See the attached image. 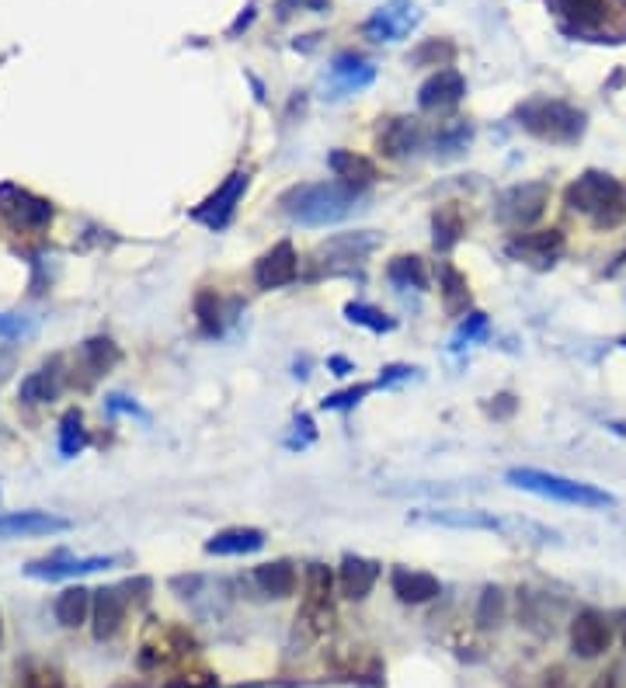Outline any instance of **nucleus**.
I'll list each match as a JSON object with an SVG mask.
<instances>
[{"label": "nucleus", "mask_w": 626, "mask_h": 688, "mask_svg": "<svg viewBox=\"0 0 626 688\" xmlns=\"http://www.w3.org/2000/svg\"><path fill=\"white\" fill-rule=\"evenodd\" d=\"M414 525H439V529H470V532H498L505 539H526V543H560V536L547 525L519 515H494V511H470V508H428L411 511Z\"/></svg>", "instance_id": "f257e3e1"}, {"label": "nucleus", "mask_w": 626, "mask_h": 688, "mask_svg": "<svg viewBox=\"0 0 626 688\" xmlns=\"http://www.w3.org/2000/svg\"><path fill=\"white\" fill-rule=\"evenodd\" d=\"M560 28L585 42L626 39V0H547Z\"/></svg>", "instance_id": "f03ea898"}, {"label": "nucleus", "mask_w": 626, "mask_h": 688, "mask_svg": "<svg viewBox=\"0 0 626 688\" xmlns=\"http://www.w3.org/2000/svg\"><path fill=\"white\" fill-rule=\"evenodd\" d=\"M359 202V192H352L341 181H317V185H296L282 195V212L300 226H331L341 223Z\"/></svg>", "instance_id": "7ed1b4c3"}, {"label": "nucleus", "mask_w": 626, "mask_h": 688, "mask_svg": "<svg viewBox=\"0 0 626 688\" xmlns=\"http://www.w3.org/2000/svg\"><path fill=\"white\" fill-rule=\"evenodd\" d=\"M505 480L512 483L515 490H526V494L547 497V501H560V504H574V508H613L616 497L609 490L595 487V483H581L571 477H560V473H547V470H529V466H515V470L505 473Z\"/></svg>", "instance_id": "20e7f679"}, {"label": "nucleus", "mask_w": 626, "mask_h": 688, "mask_svg": "<svg viewBox=\"0 0 626 688\" xmlns=\"http://www.w3.org/2000/svg\"><path fill=\"white\" fill-rule=\"evenodd\" d=\"M564 202H567V209H574V212H581V216L592 219L599 230L616 226L626 216L623 185L616 178H609V174H599V171H588V174H581L578 181H571V185L564 188Z\"/></svg>", "instance_id": "39448f33"}, {"label": "nucleus", "mask_w": 626, "mask_h": 688, "mask_svg": "<svg viewBox=\"0 0 626 688\" xmlns=\"http://www.w3.org/2000/svg\"><path fill=\"white\" fill-rule=\"evenodd\" d=\"M515 119L529 136L543 143L571 146L585 136V112L557 98H529L526 105L515 108Z\"/></svg>", "instance_id": "423d86ee"}, {"label": "nucleus", "mask_w": 626, "mask_h": 688, "mask_svg": "<svg viewBox=\"0 0 626 688\" xmlns=\"http://www.w3.org/2000/svg\"><path fill=\"white\" fill-rule=\"evenodd\" d=\"M0 216L11 230L39 233L53 223V206L18 185H0Z\"/></svg>", "instance_id": "0eeeda50"}, {"label": "nucleus", "mask_w": 626, "mask_h": 688, "mask_svg": "<svg viewBox=\"0 0 626 688\" xmlns=\"http://www.w3.org/2000/svg\"><path fill=\"white\" fill-rule=\"evenodd\" d=\"M550 202V185L547 181H526V185L508 188L498 199V219L512 230H526L536 219L547 212Z\"/></svg>", "instance_id": "6e6552de"}, {"label": "nucleus", "mask_w": 626, "mask_h": 688, "mask_svg": "<svg viewBox=\"0 0 626 688\" xmlns=\"http://www.w3.org/2000/svg\"><path fill=\"white\" fill-rule=\"evenodd\" d=\"M418 25H421V7L414 0H387V4H380L369 14V21L362 28H366V35L373 42H400Z\"/></svg>", "instance_id": "1a4fd4ad"}, {"label": "nucleus", "mask_w": 626, "mask_h": 688, "mask_svg": "<svg viewBox=\"0 0 626 688\" xmlns=\"http://www.w3.org/2000/svg\"><path fill=\"white\" fill-rule=\"evenodd\" d=\"M331 584H334L331 570H327L324 563H310L307 567V595H303V609H300V616H296L300 626L310 629V636H320L334 619Z\"/></svg>", "instance_id": "9d476101"}, {"label": "nucleus", "mask_w": 626, "mask_h": 688, "mask_svg": "<svg viewBox=\"0 0 626 688\" xmlns=\"http://www.w3.org/2000/svg\"><path fill=\"white\" fill-rule=\"evenodd\" d=\"M119 563V556H74L67 550L46 556V560H32L25 563V577H35V581H67V577H84L94 574V570H108Z\"/></svg>", "instance_id": "9b49d317"}, {"label": "nucleus", "mask_w": 626, "mask_h": 688, "mask_svg": "<svg viewBox=\"0 0 626 688\" xmlns=\"http://www.w3.org/2000/svg\"><path fill=\"white\" fill-rule=\"evenodd\" d=\"M247 185H251V174H247V171H234L220 188H216L213 195H209L206 202H202L199 209L192 212V219H195V223H202V226H209V230H223V226L234 219L237 202L244 199Z\"/></svg>", "instance_id": "f8f14e48"}, {"label": "nucleus", "mask_w": 626, "mask_h": 688, "mask_svg": "<svg viewBox=\"0 0 626 688\" xmlns=\"http://www.w3.org/2000/svg\"><path fill=\"white\" fill-rule=\"evenodd\" d=\"M613 643V626L599 609H581L571 622V650L581 661L602 657Z\"/></svg>", "instance_id": "ddd939ff"}, {"label": "nucleus", "mask_w": 626, "mask_h": 688, "mask_svg": "<svg viewBox=\"0 0 626 688\" xmlns=\"http://www.w3.org/2000/svg\"><path fill=\"white\" fill-rule=\"evenodd\" d=\"M376 233H341V237H331L327 244L317 247V265L327 268V272H341V268L359 265L366 254L376 251Z\"/></svg>", "instance_id": "4468645a"}, {"label": "nucleus", "mask_w": 626, "mask_h": 688, "mask_svg": "<svg viewBox=\"0 0 626 688\" xmlns=\"http://www.w3.org/2000/svg\"><path fill=\"white\" fill-rule=\"evenodd\" d=\"M300 275V254L289 240L275 244L272 251H265L254 265V285L258 289H282V285H293Z\"/></svg>", "instance_id": "2eb2a0df"}, {"label": "nucleus", "mask_w": 626, "mask_h": 688, "mask_svg": "<svg viewBox=\"0 0 626 688\" xmlns=\"http://www.w3.org/2000/svg\"><path fill=\"white\" fill-rule=\"evenodd\" d=\"M126 591L129 588H101V591H94L91 619H94V636H98V640H115V636L122 633L126 616H129V602H133Z\"/></svg>", "instance_id": "dca6fc26"}, {"label": "nucleus", "mask_w": 626, "mask_h": 688, "mask_svg": "<svg viewBox=\"0 0 626 688\" xmlns=\"http://www.w3.org/2000/svg\"><path fill=\"white\" fill-rule=\"evenodd\" d=\"M560 251H564V233H560V230L515 233V237L505 244V254H508V258L526 261V265H540V268L553 265Z\"/></svg>", "instance_id": "f3484780"}, {"label": "nucleus", "mask_w": 626, "mask_h": 688, "mask_svg": "<svg viewBox=\"0 0 626 688\" xmlns=\"http://www.w3.org/2000/svg\"><path fill=\"white\" fill-rule=\"evenodd\" d=\"M67 529V518L49 515V511H11V515H0V539H39Z\"/></svg>", "instance_id": "a211bd4d"}, {"label": "nucleus", "mask_w": 626, "mask_h": 688, "mask_svg": "<svg viewBox=\"0 0 626 688\" xmlns=\"http://www.w3.org/2000/svg\"><path fill=\"white\" fill-rule=\"evenodd\" d=\"M463 94H467V80H463V73L453 70V67H442L439 73H432V77L421 84L418 105L425 108V112H439V108L460 105Z\"/></svg>", "instance_id": "6ab92c4d"}, {"label": "nucleus", "mask_w": 626, "mask_h": 688, "mask_svg": "<svg viewBox=\"0 0 626 688\" xmlns=\"http://www.w3.org/2000/svg\"><path fill=\"white\" fill-rule=\"evenodd\" d=\"M376 80V67L369 60L355 53H341L334 56L331 63V98H345V94H355L362 87H369Z\"/></svg>", "instance_id": "aec40b11"}, {"label": "nucleus", "mask_w": 626, "mask_h": 688, "mask_svg": "<svg viewBox=\"0 0 626 688\" xmlns=\"http://www.w3.org/2000/svg\"><path fill=\"white\" fill-rule=\"evenodd\" d=\"M418 146H421V126L414 119H390V122H383V129L376 133V150L390 160L411 157Z\"/></svg>", "instance_id": "412c9836"}, {"label": "nucleus", "mask_w": 626, "mask_h": 688, "mask_svg": "<svg viewBox=\"0 0 626 688\" xmlns=\"http://www.w3.org/2000/svg\"><path fill=\"white\" fill-rule=\"evenodd\" d=\"M390 588H393V595H397L404 605H425V602H432V598L439 595L442 584H439V577L425 574V570L393 567Z\"/></svg>", "instance_id": "4be33fe9"}, {"label": "nucleus", "mask_w": 626, "mask_h": 688, "mask_svg": "<svg viewBox=\"0 0 626 688\" xmlns=\"http://www.w3.org/2000/svg\"><path fill=\"white\" fill-rule=\"evenodd\" d=\"M376 581H380V563H376V560H366V556H352V553L341 560L338 584H341V595H345V598H352V602H362V598H366L369 591L376 588Z\"/></svg>", "instance_id": "5701e85b"}, {"label": "nucleus", "mask_w": 626, "mask_h": 688, "mask_svg": "<svg viewBox=\"0 0 626 688\" xmlns=\"http://www.w3.org/2000/svg\"><path fill=\"white\" fill-rule=\"evenodd\" d=\"M327 167H331L334 178H338L341 185L352 188V192H362V188H369L376 181V164L355 150H334L331 157H327Z\"/></svg>", "instance_id": "b1692460"}, {"label": "nucleus", "mask_w": 626, "mask_h": 688, "mask_svg": "<svg viewBox=\"0 0 626 688\" xmlns=\"http://www.w3.org/2000/svg\"><path fill=\"white\" fill-rule=\"evenodd\" d=\"M265 546V532L251 529V525H237V529H223L216 532L206 543L209 556H244V553H258Z\"/></svg>", "instance_id": "393cba45"}, {"label": "nucleus", "mask_w": 626, "mask_h": 688, "mask_svg": "<svg viewBox=\"0 0 626 688\" xmlns=\"http://www.w3.org/2000/svg\"><path fill=\"white\" fill-rule=\"evenodd\" d=\"M254 584L268 598H289L296 591V584H300V574H296V567L289 560H272L254 570Z\"/></svg>", "instance_id": "a878e982"}, {"label": "nucleus", "mask_w": 626, "mask_h": 688, "mask_svg": "<svg viewBox=\"0 0 626 688\" xmlns=\"http://www.w3.org/2000/svg\"><path fill=\"white\" fill-rule=\"evenodd\" d=\"M439 292H442V306H446V313H453V317L470 306L467 275H463L456 265H449V261H439Z\"/></svg>", "instance_id": "bb28decb"}, {"label": "nucleus", "mask_w": 626, "mask_h": 688, "mask_svg": "<svg viewBox=\"0 0 626 688\" xmlns=\"http://www.w3.org/2000/svg\"><path fill=\"white\" fill-rule=\"evenodd\" d=\"M91 602H94V591L80 588V584H77V588H67L53 605L56 622H60V626H67V629L84 626L87 616H91Z\"/></svg>", "instance_id": "cd10ccee"}, {"label": "nucleus", "mask_w": 626, "mask_h": 688, "mask_svg": "<svg viewBox=\"0 0 626 688\" xmlns=\"http://www.w3.org/2000/svg\"><path fill=\"white\" fill-rule=\"evenodd\" d=\"M387 278H390L393 289H414V292L428 289L425 261H421L418 254H397V258L387 265Z\"/></svg>", "instance_id": "c85d7f7f"}, {"label": "nucleus", "mask_w": 626, "mask_h": 688, "mask_svg": "<svg viewBox=\"0 0 626 688\" xmlns=\"http://www.w3.org/2000/svg\"><path fill=\"white\" fill-rule=\"evenodd\" d=\"M463 230H467V223H463L460 206H439V209H435V216H432L435 251H453V247L460 244Z\"/></svg>", "instance_id": "c756f323"}, {"label": "nucleus", "mask_w": 626, "mask_h": 688, "mask_svg": "<svg viewBox=\"0 0 626 688\" xmlns=\"http://www.w3.org/2000/svg\"><path fill=\"white\" fill-rule=\"evenodd\" d=\"M119 358L122 355H119V348H115L112 341H108V338H94V341H87L84 348H80L77 365L87 372V379H98V376H105V372L112 369Z\"/></svg>", "instance_id": "7c9ffc66"}, {"label": "nucleus", "mask_w": 626, "mask_h": 688, "mask_svg": "<svg viewBox=\"0 0 626 688\" xmlns=\"http://www.w3.org/2000/svg\"><path fill=\"white\" fill-rule=\"evenodd\" d=\"M56 393H60V372L53 369H42V372H32V376L21 383L18 397L25 400V404H49V400H56Z\"/></svg>", "instance_id": "2f4dec72"}, {"label": "nucleus", "mask_w": 626, "mask_h": 688, "mask_svg": "<svg viewBox=\"0 0 626 688\" xmlns=\"http://www.w3.org/2000/svg\"><path fill=\"white\" fill-rule=\"evenodd\" d=\"M195 317H199V327L206 338H216L223 334V324H227V313H223V299L216 296V289H202L195 296Z\"/></svg>", "instance_id": "473e14b6"}, {"label": "nucleus", "mask_w": 626, "mask_h": 688, "mask_svg": "<svg viewBox=\"0 0 626 688\" xmlns=\"http://www.w3.org/2000/svg\"><path fill=\"white\" fill-rule=\"evenodd\" d=\"M470 139H473V126H470V122H463V119H456V122H449V126H442L439 133H435L432 146H435V153H439V157H456V153L467 150Z\"/></svg>", "instance_id": "72a5a7b5"}, {"label": "nucleus", "mask_w": 626, "mask_h": 688, "mask_svg": "<svg viewBox=\"0 0 626 688\" xmlns=\"http://www.w3.org/2000/svg\"><path fill=\"white\" fill-rule=\"evenodd\" d=\"M345 317L359 327H369L373 334H390L397 327V320L387 317L380 306H369V303H345Z\"/></svg>", "instance_id": "f704fd0d"}, {"label": "nucleus", "mask_w": 626, "mask_h": 688, "mask_svg": "<svg viewBox=\"0 0 626 688\" xmlns=\"http://www.w3.org/2000/svg\"><path fill=\"white\" fill-rule=\"evenodd\" d=\"M18 688H67V678L60 675L56 668L42 661H28L25 668H18Z\"/></svg>", "instance_id": "c9c22d12"}, {"label": "nucleus", "mask_w": 626, "mask_h": 688, "mask_svg": "<svg viewBox=\"0 0 626 688\" xmlns=\"http://www.w3.org/2000/svg\"><path fill=\"white\" fill-rule=\"evenodd\" d=\"M84 445H87V431H84V417H80V411L63 414V421H60V452L70 459V456H77Z\"/></svg>", "instance_id": "e433bc0d"}, {"label": "nucleus", "mask_w": 626, "mask_h": 688, "mask_svg": "<svg viewBox=\"0 0 626 688\" xmlns=\"http://www.w3.org/2000/svg\"><path fill=\"white\" fill-rule=\"evenodd\" d=\"M501 619H505V591L484 588V595H480V602H477V626L491 629V626H498Z\"/></svg>", "instance_id": "4c0bfd02"}, {"label": "nucleus", "mask_w": 626, "mask_h": 688, "mask_svg": "<svg viewBox=\"0 0 626 688\" xmlns=\"http://www.w3.org/2000/svg\"><path fill=\"white\" fill-rule=\"evenodd\" d=\"M487 334H491V324H487L484 313H470V317L463 320L460 327H456V334H453V351H463L467 344L484 341Z\"/></svg>", "instance_id": "58836bf2"}, {"label": "nucleus", "mask_w": 626, "mask_h": 688, "mask_svg": "<svg viewBox=\"0 0 626 688\" xmlns=\"http://www.w3.org/2000/svg\"><path fill=\"white\" fill-rule=\"evenodd\" d=\"M373 390H376V383H362V386H352V390H338V393H331V397L320 400V407H324V411H352V407L362 404Z\"/></svg>", "instance_id": "ea45409f"}, {"label": "nucleus", "mask_w": 626, "mask_h": 688, "mask_svg": "<svg viewBox=\"0 0 626 688\" xmlns=\"http://www.w3.org/2000/svg\"><path fill=\"white\" fill-rule=\"evenodd\" d=\"M456 56V49L449 42H425V46L414 53V63L418 67H449Z\"/></svg>", "instance_id": "a19ab883"}, {"label": "nucleus", "mask_w": 626, "mask_h": 688, "mask_svg": "<svg viewBox=\"0 0 626 688\" xmlns=\"http://www.w3.org/2000/svg\"><path fill=\"white\" fill-rule=\"evenodd\" d=\"M35 324L21 313H0V338H25L32 334Z\"/></svg>", "instance_id": "79ce46f5"}, {"label": "nucleus", "mask_w": 626, "mask_h": 688, "mask_svg": "<svg viewBox=\"0 0 626 688\" xmlns=\"http://www.w3.org/2000/svg\"><path fill=\"white\" fill-rule=\"evenodd\" d=\"M414 372H418V369H411V365H387V369H383V376L376 379V386H380V390H390V386L407 383Z\"/></svg>", "instance_id": "37998d69"}, {"label": "nucleus", "mask_w": 626, "mask_h": 688, "mask_svg": "<svg viewBox=\"0 0 626 688\" xmlns=\"http://www.w3.org/2000/svg\"><path fill=\"white\" fill-rule=\"evenodd\" d=\"M515 411H519V400L512 397V393H498V397L487 404V414L491 417H498V421H508Z\"/></svg>", "instance_id": "c03bdc74"}, {"label": "nucleus", "mask_w": 626, "mask_h": 688, "mask_svg": "<svg viewBox=\"0 0 626 688\" xmlns=\"http://www.w3.org/2000/svg\"><path fill=\"white\" fill-rule=\"evenodd\" d=\"M327 369L334 372V376H348V372H355V365L348 362V358H341V355H334V358H327Z\"/></svg>", "instance_id": "a18cd8bd"}, {"label": "nucleus", "mask_w": 626, "mask_h": 688, "mask_svg": "<svg viewBox=\"0 0 626 688\" xmlns=\"http://www.w3.org/2000/svg\"><path fill=\"white\" fill-rule=\"evenodd\" d=\"M592 688H623L620 671H606V675H599V678L592 682Z\"/></svg>", "instance_id": "49530a36"}, {"label": "nucleus", "mask_w": 626, "mask_h": 688, "mask_svg": "<svg viewBox=\"0 0 626 688\" xmlns=\"http://www.w3.org/2000/svg\"><path fill=\"white\" fill-rule=\"evenodd\" d=\"M108 411H126V414H140L143 417L140 407H136L133 400H126V397H112V400H108Z\"/></svg>", "instance_id": "de8ad7c7"}, {"label": "nucleus", "mask_w": 626, "mask_h": 688, "mask_svg": "<svg viewBox=\"0 0 626 688\" xmlns=\"http://www.w3.org/2000/svg\"><path fill=\"white\" fill-rule=\"evenodd\" d=\"M289 4H300V7H310V11H324L327 0H282V14L289 11Z\"/></svg>", "instance_id": "09e8293b"}, {"label": "nucleus", "mask_w": 626, "mask_h": 688, "mask_svg": "<svg viewBox=\"0 0 626 688\" xmlns=\"http://www.w3.org/2000/svg\"><path fill=\"white\" fill-rule=\"evenodd\" d=\"M0 640H4V619H0Z\"/></svg>", "instance_id": "8fccbe9b"}, {"label": "nucleus", "mask_w": 626, "mask_h": 688, "mask_svg": "<svg viewBox=\"0 0 626 688\" xmlns=\"http://www.w3.org/2000/svg\"><path fill=\"white\" fill-rule=\"evenodd\" d=\"M623 640H626V612H623Z\"/></svg>", "instance_id": "3c124183"}, {"label": "nucleus", "mask_w": 626, "mask_h": 688, "mask_svg": "<svg viewBox=\"0 0 626 688\" xmlns=\"http://www.w3.org/2000/svg\"><path fill=\"white\" fill-rule=\"evenodd\" d=\"M613 428H616V431H626V424H613Z\"/></svg>", "instance_id": "603ef678"}, {"label": "nucleus", "mask_w": 626, "mask_h": 688, "mask_svg": "<svg viewBox=\"0 0 626 688\" xmlns=\"http://www.w3.org/2000/svg\"><path fill=\"white\" fill-rule=\"evenodd\" d=\"M623 348H626V341H623Z\"/></svg>", "instance_id": "864d4df0"}]
</instances>
